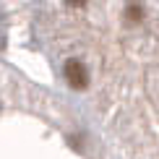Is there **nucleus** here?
<instances>
[{
  "label": "nucleus",
  "instance_id": "f257e3e1",
  "mask_svg": "<svg viewBox=\"0 0 159 159\" xmlns=\"http://www.w3.org/2000/svg\"><path fill=\"white\" fill-rule=\"evenodd\" d=\"M65 81H68L70 86H73L76 91H81V89H86L89 86V76H86V68L78 60H68L65 63Z\"/></svg>",
  "mask_w": 159,
  "mask_h": 159
},
{
  "label": "nucleus",
  "instance_id": "f03ea898",
  "mask_svg": "<svg viewBox=\"0 0 159 159\" xmlns=\"http://www.w3.org/2000/svg\"><path fill=\"white\" fill-rule=\"evenodd\" d=\"M125 16H128L130 18V21H141V16H143V13H141V5H128V11H125Z\"/></svg>",
  "mask_w": 159,
  "mask_h": 159
},
{
  "label": "nucleus",
  "instance_id": "7ed1b4c3",
  "mask_svg": "<svg viewBox=\"0 0 159 159\" xmlns=\"http://www.w3.org/2000/svg\"><path fill=\"white\" fill-rule=\"evenodd\" d=\"M70 5H86V0H68Z\"/></svg>",
  "mask_w": 159,
  "mask_h": 159
}]
</instances>
